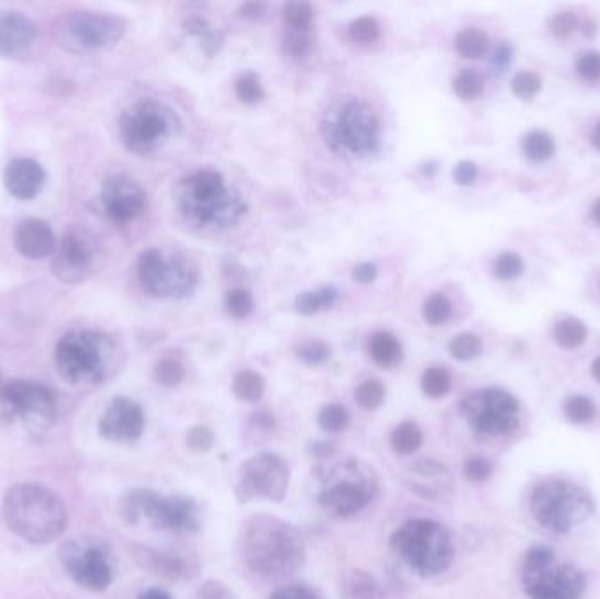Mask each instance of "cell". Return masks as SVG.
I'll use <instances>...</instances> for the list:
<instances>
[{
	"mask_svg": "<svg viewBox=\"0 0 600 599\" xmlns=\"http://www.w3.org/2000/svg\"><path fill=\"white\" fill-rule=\"evenodd\" d=\"M2 513L9 529L34 545L55 542L67 524L64 502L57 494L39 484L11 487L5 494Z\"/></svg>",
	"mask_w": 600,
	"mask_h": 599,
	"instance_id": "1",
	"label": "cell"
},
{
	"mask_svg": "<svg viewBox=\"0 0 600 599\" xmlns=\"http://www.w3.org/2000/svg\"><path fill=\"white\" fill-rule=\"evenodd\" d=\"M242 554L248 566L263 577H286L303 564V538L283 520L254 517L246 524Z\"/></svg>",
	"mask_w": 600,
	"mask_h": 599,
	"instance_id": "2",
	"label": "cell"
},
{
	"mask_svg": "<svg viewBox=\"0 0 600 599\" xmlns=\"http://www.w3.org/2000/svg\"><path fill=\"white\" fill-rule=\"evenodd\" d=\"M180 204L190 221L211 229L236 224L246 213L245 203L228 189L225 178L207 169L181 181Z\"/></svg>",
	"mask_w": 600,
	"mask_h": 599,
	"instance_id": "3",
	"label": "cell"
},
{
	"mask_svg": "<svg viewBox=\"0 0 600 599\" xmlns=\"http://www.w3.org/2000/svg\"><path fill=\"white\" fill-rule=\"evenodd\" d=\"M392 546L421 577L446 572L455 557L452 536L434 520H409L395 531Z\"/></svg>",
	"mask_w": 600,
	"mask_h": 599,
	"instance_id": "4",
	"label": "cell"
},
{
	"mask_svg": "<svg viewBox=\"0 0 600 599\" xmlns=\"http://www.w3.org/2000/svg\"><path fill=\"white\" fill-rule=\"evenodd\" d=\"M113 341L102 332L72 331L58 341L55 364L70 384H97L113 359Z\"/></svg>",
	"mask_w": 600,
	"mask_h": 599,
	"instance_id": "5",
	"label": "cell"
},
{
	"mask_svg": "<svg viewBox=\"0 0 600 599\" xmlns=\"http://www.w3.org/2000/svg\"><path fill=\"white\" fill-rule=\"evenodd\" d=\"M534 519L553 533H569L596 510L587 490L570 482L553 481L541 484L531 498Z\"/></svg>",
	"mask_w": 600,
	"mask_h": 599,
	"instance_id": "6",
	"label": "cell"
},
{
	"mask_svg": "<svg viewBox=\"0 0 600 599\" xmlns=\"http://www.w3.org/2000/svg\"><path fill=\"white\" fill-rule=\"evenodd\" d=\"M523 587L531 599H579L585 575L569 563H557L548 546H535L525 555Z\"/></svg>",
	"mask_w": 600,
	"mask_h": 599,
	"instance_id": "7",
	"label": "cell"
},
{
	"mask_svg": "<svg viewBox=\"0 0 600 599\" xmlns=\"http://www.w3.org/2000/svg\"><path fill=\"white\" fill-rule=\"evenodd\" d=\"M178 116L160 102L145 99L123 111L120 137L134 154H151L174 133Z\"/></svg>",
	"mask_w": 600,
	"mask_h": 599,
	"instance_id": "8",
	"label": "cell"
},
{
	"mask_svg": "<svg viewBox=\"0 0 600 599\" xmlns=\"http://www.w3.org/2000/svg\"><path fill=\"white\" fill-rule=\"evenodd\" d=\"M137 278L145 292L155 297H176L190 292L197 282V269L180 253L145 250L137 259Z\"/></svg>",
	"mask_w": 600,
	"mask_h": 599,
	"instance_id": "9",
	"label": "cell"
},
{
	"mask_svg": "<svg viewBox=\"0 0 600 599\" xmlns=\"http://www.w3.org/2000/svg\"><path fill=\"white\" fill-rule=\"evenodd\" d=\"M376 493L373 470L359 461H348L339 467L338 478L320 494V502L330 516L348 519L364 510Z\"/></svg>",
	"mask_w": 600,
	"mask_h": 599,
	"instance_id": "10",
	"label": "cell"
},
{
	"mask_svg": "<svg viewBox=\"0 0 600 599\" xmlns=\"http://www.w3.org/2000/svg\"><path fill=\"white\" fill-rule=\"evenodd\" d=\"M462 414L471 428L483 437H506L520 423L517 399L500 388H483L462 403Z\"/></svg>",
	"mask_w": 600,
	"mask_h": 599,
	"instance_id": "11",
	"label": "cell"
},
{
	"mask_svg": "<svg viewBox=\"0 0 600 599\" xmlns=\"http://www.w3.org/2000/svg\"><path fill=\"white\" fill-rule=\"evenodd\" d=\"M125 34L118 16L93 11H76L61 20L58 39L70 52H99L116 45Z\"/></svg>",
	"mask_w": 600,
	"mask_h": 599,
	"instance_id": "12",
	"label": "cell"
},
{
	"mask_svg": "<svg viewBox=\"0 0 600 599\" xmlns=\"http://www.w3.org/2000/svg\"><path fill=\"white\" fill-rule=\"evenodd\" d=\"M0 408L9 422L39 429L53 422L57 403L48 387L31 380H16L2 388Z\"/></svg>",
	"mask_w": 600,
	"mask_h": 599,
	"instance_id": "13",
	"label": "cell"
},
{
	"mask_svg": "<svg viewBox=\"0 0 600 599\" xmlns=\"http://www.w3.org/2000/svg\"><path fill=\"white\" fill-rule=\"evenodd\" d=\"M61 564L67 575L84 589L101 592L113 581L110 552L97 540L78 538L61 546Z\"/></svg>",
	"mask_w": 600,
	"mask_h": 599,
	"instance_id": "14",
	"label": "cell"
},
{
	"mask_svg": "<svg viewBox=\"0 0 600 599\" xmlns=\"http://www.w3.org/2000/svg\"><path fill=\"white\" fill-rule=\"evenodd\" d=\"M330 137L338 150L347 151L353 157L373 154L380 139L377 116L364 102H348L333 120Z\"/></svg>",
	"mask_w": 600,
	"mask_h": 599,
	"instance_id": "15",
	"label": "cell"
},
{
	"mask_svg": "<svg viewBox=\"0 0 600 599\" xmlns=\"http://www.w3.org/2000/svg\"><path fill=\"white\" fill-rule=\"evenodd\" d=\"M288 464L280 455H254L241 466V481L237 493L245 501L257 496L271 501H283L288 490Z\"/></svg>",
	"mask_w": 600,
	"mask_h": 599,
	"instance_id": "16",
	"label": "cell"
},
{
	"mask_svg": "<svg viewBox=\"0 0 600 599\" xmlns=\"http://www.w3.org/2000/svg\"><path fill=\"white\" fill-rule=\"evenodd\" d=\"M99 247L92 234L84 229H70L64 234L53 257V274L64 283L87 280L95 269Z\"/></svg>",
	"mask_w": 600,
	"mask_h": 599,
	"instance_id": "17",
	"label": "cell"
},
{
	"mask_svg": "<svg viewBox=\"0 0 600 599\" xmlns=\"http://www.w3.org/2000/svg\"><path fill=\"white\" fill-rule=\"evenodd\" d=\"M154 525L174 533H189L195 531L199 525L197 505L190 498L172 496L162 498L158 494L148 490L146 498L145 516Z\"/></svg>",
	"mask_w": 600,
	"mask_h": 599,
	"instance_id": "18",
	"label": "cell"
},
{
	"mask_svg": "<svg viewBox=\"0 0 600 599\" xmlns=\"http://www.w3.org/2000/svg\"><path fill=\"white\" fill-rule=\"evenodd\" d=\"M102 207L114 222H131L145 212L146 194L132 178L116 174L102 183Z\"/></svg>",
	"mask_w": 600,
	"mask_h": 599,
	"instance_id": "19",
	"label": "cell"
},
{
	"mask_svg": "<svg viewBox=\"0 0 600 599\" xmlns=\"http://www.w3.org/2000/svg\"><path fill=\"white\" fill-rule=\"evenodd\" d=\"M145 423V411L136 402L128 397H116L102 414L99 429L105 440L131 443L139 440Z\"/></svg>",
	"mask_w": 600,
	"mask_h": 599,
	"instance_id": "20",
	"label": "cell"
},
{
	"mask_svg": "<svg viewBox=\"0 0 600 599\" xmlns=\"http://www.w3.org/2000/svg\"><path fill=\"white\" fill-rule=\"evenodd\" d=\"M408 484L415 493L429 501L450 498L453 490L452 473L435 461H420L409 467Z\"/></svg>",
	"mask_w": 600,
	"mask_h": 599,
	"instance_id": "21",
	"label": "cell"
},
{
	"mask_svg": "<svg viewBox=\"0 0 600 599\" xmlns=\"http://www.w3.org/2000/svg\"><path fill=\"white\" fill-rule=\"evenodd\" d=\"M14 247L26 259H44L55 250L57 239L49 224L39 218H26L14 230Z\"/></svg>",
	"mask_w": 600,
	"mask_h": 599,
	"instance_id": "22",
	"label": "cell"
},
{
	"mask_svg": "<svg viewBox=\"0 0 600 599\" xmlns=\"http://www.w3.org/2000/svg\"><path fill=\"white\" fill-rule=\"evenodd\" d=\"M46 174L41 163L32 159H14L4 171V185L9 194L20 201H31L43 190Z\"/></svg>",
	"mask_w": 600,
	"mask_h": 599,
	"instance_id": "23",
	"label": "cell"
},
{
	"mask_svg": "<svg viewBox=\"0 0 600 599\" xmlns=\"http://www.w3.org/2000/svg\"><path fill=\"white\" fill-rule=\"evenodd\" d=\"M35 39V25L22 13L0 14V55L22 57Z\"/></svg>",
	"mask_w": 600,
	"mask_h": 599,
	"instance_id": "24",
	"label": "cell"
},
{
	"mask_svg": "<svg viewBox=\"0 0 600 599\" xmlns=\"http://www.w3.org/2000/svg\"><path fill=\"white\" fill-rule=\"evenodd\" d=\"M341 596L342 599H386L380 584L360 569H353L342 577Z\"/></svg>",
	"mask_w": 600,
	"mask_h": 599,
	"instance_id": "25",
	"label": "cell"
},
{
	"mask_svg": "<svg viewBox=\"0 0 600 599\" xmlns=\"http://www.w3.org/2000/svg\"><path fill=\"white\" fill-rule=\"evenodd\" d=\"M369 353L380 368L397 366L403 358L400 343L390 332H377L369 340Z\"/></svg>",
	"mask_w": 600,
	"mask_h": 599,
	"instance_id": "26",
	"label": "cell"
},
{
	"mask_svg": "<svg viewBox=\"0 0 600 599\" xmlns=\"http://www.w3.org/2000/svg\"><path fill=\"white\" fill-rule=\"evenodd\" d=\"M338 300V291L333 286H324L320 291L304 292L295 300V309L301 315H315L330 308Z\"/></svg>",
	"mask_w": 600,
	"mask_h": 599,
	"instance_id": "27",
	"label": "cell"
},
{
	"mask_svg": "<svg viewBox=\"0 0 600 599\" xmlns=\"http://www.w3.org/2000/svg\"><path fill=\"white\" fill-rule=\"evenodd\" d=\"M587 326L578 318H564L555 326L553 338L561 344L562 349L575 350L587 341Z\"/></svg>",
	"mask_w": 600,
	"mask_h": 599,
	"instance_id": "28",
	"label": "cell"
},
{
	"mask_svg": "<svg viewBox=\"0 0 600 599\" xmlns=\"http://www.w3.org/2000/svg\"><path fill=\"white\" fill-rule=\"evenodd\" d=\"M234 396L246 403H257L262 399L265 382L254 371L246 370L237 373L233 384Z\"/></svg>",
	"mask_w": 600,
	"mask_h": 599,
	"instance_id": "29",
	"label": "cell"
},
{
	"mask_svg": "<svg viewBox=\"0 0 600 599\" xmlns=\"http://www.w3.org/2000/svg\"><path fill=\"white\" fill-rule=\"evenodd\" d=\"M423 443V432L417 423L403 422L392 432V447L400 455H411Z\"/></svg>",
	"mask_w": 600,
	"mask_h": 599,
	"instance_id": "30",
	"label": "cell"
},
{
	"mask_svg": "<svg viewBox=\"0 0 600 599\" xmlns=\"http://www.w3.org/2000/svg\"><path fill=\"white\" fill-rule=\"evenodd\" d=\"M490 41L487 34L478 29H464L459 32L455 39V48L464 58H479L487 54Z\"/></svg>",
	"mask_w": 600,
	"mask_h": 599,
	"instance_id": "31",
	"label": "cell"
},
{
	"mask_svg": "<svg viewBox=\"0 0 600 599\" xmlns=\"http://www.w3.org/2000/svg\"><path fill=\"white\" fill-rule=\"evenodd\" d=\"M555 150H557L555 139L552 134L544 133V131H534L523 142V151L534 162H546L555 155Z\"/></svg>",
	"mask_w": 600,
	"mask_h": 599,
	"instance_id": "32",
	"label": "cell"
},
{
	"mask_svg": "<svg viewBox=\"0 0 600 599\" xmlns=\"http://www.w3.org/2000/svg\"><path fill=\"white\" fill-rule=\"evenodd\" d=\"M452 388V376L443 368H430L421 376V391L432 399L446 396Z\"/></svg>",
	"mask_w": 600,
	"mask_h": 599,
	"instance_id": "33",
	"label": "cell"
},
{
	"mask_svg": "<svg viewBox=\"0 0 600 599\" xmlns=\"http://www.w3.org/2000/svg\"><path fill=\"white\" fill-rule=\"evenodd\" d=\"M564 415H566V419L569 422L584 426V423L592 422L596 419L597 406L588 397L573 396L564 405Z\"/></svg>",
	"mask_w": 600,
	"mask_h": 599,
	"instance_id": "34",
	"label": "cell"
},
{
	"mask_svg": "<svg viewBox=\"0 0 600 599\" xmlns=\"http://www.w3.org/2000/svg\"><path fill=\"white\" fill-rule=\"evenodd\" d=\"M452 301L444 294H432L423 306V318L429 326H443L452 317Z\"/></svg>",
	"mask_w": 600,
	"mask_h": 599,
	"instance_id": "35",
	"label": "cell"
},
{
	"mask_svg": "<svg viewBox=\"0 0 600 599\" xmlns=\"http://www.w3.org/2000/svg\"><path fill=\"white\" fill-rule=\"evenodd\" d=\"M525 271V262L514 251H502L494 262V274L502 282H511L522 276Z\"/></svg>",
	"mask_w": 600,
	"mask_h": 599,
	"instance_id": "36",
	"label": "cell"
},
{
	"mask_svg": "<svg viewBox=\"0 0 600 599\" xmlns=\"http://www.w3.org/2000/svg\"><path fill=\"white\" fill-rule=\"evenodd\" d=\"M483 343L478 336L462 332L450 341V353L456 361H473L482 353Z\"/></svg>",
	"mask_w": 600,
	"mask_h": 599,
	"instance_id": "37",
	"label": "cell"
},
{
	"mask_svg": "<svg viewBox=\"0 0 600 599\" xmlns=\"http://www.w3.org/2000/svg\"><path fill=\"white\" fill-rule=\"evenodd\" d=\"M348 422H350V415H348L347 408L339 403L325 405L318 414V423L327 432L342 431V429H347Z\"/></svg>",
	"mask_w": 600,
	"mask_h": 599,
	"instance_id": "38",
	"label": "cell"
},
{
	"mask_svg": "<svg viewBox=\"0 0 600 599\" xmlns=\"http://www.w3.org/2000/svg\"><path fill=\"white\" fill-rule=\"evenodd\" d=\"M453 90L462 101H476L483 93L482 76L471 69H465L453 81Z\"/></svg>",
	"mask_w": 600,
	"mask_h": 599,
	"instance_id": "39",
	"label": "cell"
},
{
	"mask_svg": "<svg viewBox=\"0 0 600 599\" xmlns=\"http://www.w3.org/2000/svg\"><path fill=\"white\" fill-rule=\"evenodd\" d=\"M356 403H359L364 410H376L385 402L386 388L382 382L377 380H367L364 384H360L356 388Z\"/></svg>",
	"mask_w": 600,
	"mask_h": 599,
	"instance_id": "40",
	"label": "cell"
},
{
	"mask_svg": "<svg viewBox=\"0 0 600 599\" xmlns=\"http://www.w3.org/2000/svg\"><path fill=\"white\" fill-rule=\"evenodd\" d=\"M283 20L292 31H307L313 22V8L307 2H288L283 10Z\"/></svg>",
	"mask_w": 600,
	"mask_h": 599,
	"instance_id": "41",
	"label": "cell"
},
{
	"mask_svg": "<svg viewBox=\"0 0 600 599\" xmlns=\"http://www.w3.org/2000/svg\"><path fill=\"white\" fill-rule=\"evenodd\" d=\"M225 306H227L230 317L236 318V320H242V318L248 317L253 312V295L245 291V289H234V291L228 292Z\"/></svg>",
	"mask_w": 600,
	"mask_h": 599,
	"instance_id": "42",
	"label": "cell"
},
{
	"mask_svg": "<svg viewBox=\"0 0 600 599\" xmlns=\"http://www.w3.org/2000/svg\"><path fill=\"white\" fill-rule=\"evenodd\" d=\"M236 95L245 104H257L262 101L263 90L259 76L254 72H246L236 81Z\"/></svg>",
	"mask_w": 600,
	"mask_h": 599,
	"instance_id": "43",
	"label": "cell"
},
{
	"mask_svg": "<svg viewBox=\"0 0 600 599\" xmlns=\"http://www.w3.org/2000/svg\"><path fill=\"white\" fill-rule=\"evenodd\" d=\"M155 380L163 387H176L180 385L184 378V370L180 362L174 359H162L157 362L154 371Z\"/></svg>",
	"mask_w": 600,
	"mask_h": 599,
	"instance_id": "44",
	"label": "cell"
},
{
	"mask_svg": "<svg viewBox=\"0 0 600 599\" xmlns=\"http://www.w3.org/2000/svg\"><path fill=\"white\" fill-rule=\"evenodd\" d=\"M541 87L543 83H541L540 76L531 71L518 72L511 81L514 95L523 101H532L541 92Z\"/></svg>",
	"mask_w": 600,
	"mask_h": 599,
	"instance_id": "45",
	"label": "cell"
},
{
	"mask_svg": "<svg viewBox=\"0 0 600 599\" xmlns=\"http://www.w3.org/2000/svg\"><path fill=\"white\" fill-rule=\"evenodd\" d=\"M184 31L192 34V36H199L201 39H204V49H206L207 55L216 54L218 46L222 45L218 34L204 20L190 19L189 22H184Z\"/></svg>",
	"mask_w": 600,
	"mask_h": 599,
	"instance_id": "46",
	"label": "cell"
},
{
	"mask_svg": "<svg viewBox=\"0 0 600 599\" xmlns=\"http://www.w3.org/2000/svg\"><path fill=\"white\" fill-rule=\"evenodd\" d=\"M351 41L360 43V45H369L380 37V25L376 20L371 16H362V19L355 20L351 23L350 27Z\"/></svg>",
	"mask_w": 600,
	"mask_h": 599,
	"instance_id": "47",
	"label": "cell"
},
{
	"mask_svg": "<svg viewBox=\"0 0 600 599\" xmlns=\"http://www.w3.org/2000/svg\"><path fill=\"white\" fill-rule=\"evenodd\" d=\"M297 358L306 364H321L330 358L329 344L320 340L304 341L297 347Z\"/></svg>",
	"mask_w": 600,
	"mask_h": 599,
	"instance_id": "48",
	"label": "cell"
},
{
	"mask_svg": "<svg viewBox=\"0 0 600 599\" xmlns=\"http://www.w3.org/2000/svg\"><path fill=\"white\" fill-rule=\"evenodd\" d=\"M313 45V37L307 31H292L285 39V49L294 57H303L309 52Z\"/></svg>",
	"mask_w": 600,
	"mask_h": 599,
	"instance_id": "49",
	"label": "cell"
},
{
	"mask_svg": "<svg viewBox=\"0 0 600 599\" xmlns=\"http://www.w3.org/2000/svg\"><path fill=\"white\" fill-rule=\"evenodd\" d=\"M186 441H189V447L193 452L204 454L207 450L213 449L215 434H213V431H211L210 428H206V426H197V428H193L192 431L189 432Z\"/></svg>",
	"mask_w": 600,
	"mask_h": 599,
	"instance_id": "50",
	"label": "cell"
},
{
	"mask_svg": "<svg viewBox=\"0 0 600 599\" xmlns=\"http://www.w3.org/2000/svg\"><path fill=\"white\" fill-rule=\"evenodd\" d=\"M576 71L578 75L587 81H597L600 78V54L597 52H590L579 58L576 64Z\"/></svg>",
	"mask_w": 600,
	"mask_h": 599,
	"instance_id": "51",
	"label": "cell"
},
{
	"mask_svg": "<svg viewBox=\"0 0 600 599\" xmlns=\"http://www.w3.org/2000/svg\"><path fill=\"white\" fill-rule=\"evenodd\" d=\"M465 478L471 482H485L491 475V464L487 459L473 457L465 463Z\"/></svg>",
	"mask_w": 600,
	"mask_h": 599,
	"instance_id": "52",
	"label": "cell"
},
{
	"mask_svg": "<svg viewBox=\"0 0 600 599\" xmlns=\"http://www.w3.org/2000/svg\"><path fill=\"white\" fill-rule=\"evenodd\" d=\"M576 25H578V19L573 13L555 14L552 22H550V29L558 37H567L569 34H573Z\"/></svg>",
	"mask_w": 600,
	"mask_h": 599,
	"instance_id": "53",
	"label": "cell"
},
{
	"mask_svg": "<svg viewBox=\"0 0 600 599\" xmlns=\"http://www.w3.org/2000/svg\"><path fill=\"white\" fill-rule=\"evenodd\" d=\"M453 178H455L459 185H473L476 178H478V168H476V163L464 160V162L456 163Z\"/></svg>",
	"mask_w": 600,
	"mask_h": 599,
	"instance_id": "54",
	"label": "cell"
},
{
	"mask_svg": "<svg viewBox=\"0 0 600 599\" xmlns=\"http://www.w3.org/2000/svg\"><path fill=\"white\" fill-rule=\"evenodd\" d=\"M269 599H316V596L307 587L285 586L274 590Z\"/></svg>",
	"mask_w": 600,
	"mask_h": 599,
	"instance_id": "55",
	"label": "cell"
},
{
	"mask_svg": "<svg viewBox=\"0 0 600 599\" xmlns=\"http://www.w3.org/2000/svg\"><path fill=\"white\" fill-rule=\"evenodd\" d=\"M377 276L376 265L371 264V262H365V264H359L353 271V278H355L359 283H373Z\"/></svg>",
	"mask_w": 600,
	"mask_h": 599,
	"instance_id": "56",
	"label": "cell"
},
{
	"mask_svg": "<svg viewBox=\"0 0 600 599\" xmlns=\"http://www.w3.org/2000/svg\"><path fill=\"white\" fill-rule=\"evenodd\" d=\"M263 11H265V4H262V2H246L239 8L241 19L246 20H259Z\"/></svg>",
	"mask_w": 600,
	"mask_h": 599,
	"instance_id": "57",
	"label": "cell"
},
{
	"mask_svg": "<svg viewBox=\"0 0 600 599\" xmlns=\"http://www.w3.org/2000/svg\"><path fill=\"white\" fill-rule=\"evenodd\" d=\"M509 58H511V49H509L508 46H500V48L496 52L494 63H496L499 67H505L506 64L509 63Z\"/></svg>",
	"mask_w": 600,
	"mask_h": 599,
	"instance_id": "58",
	"label": "cell"
},
{
	"mask_svg": "<svg viewBox=\"0 0 600 599\" xmlns=\"http://www.w3.org/2000/svg\"><path fill=\"white\" fill-rule=\"evenodd\" d=\"M139 599H172L171 595H167L166 590L162 589H151L145 595L140 596Z\"/></svg>",
	"mask_w": 600,
	"mask_h": 599,
	"instance_id": "59",
	"label": "cell"
},
{
	"mask_svg": "<svg viewBox=\"0 0 600 599\" xmlns=\"http://www.w3.org/2000/svg\"><path fill=\"white\" fill-rule=\"evenodd\" d=\"M590 142H592L593 148L600 151V124H597L596 128H593L592 136H590Z\"/></svg>",
	"mask_w": 600,
	"mask_h": 599,
	"instance_id": "60",
	"label": "cell"
},
{
	"mask_svg": "<svg viewBox=\"0 0 600 599\" xmlns=\"http://www.w3.org/2000/svg\"><path fill=\"white\" fill-rule=\"evenodd\" d=\"M592 376L600 384V358H597L596 361L592 362Z\"/></svg>",
	"mask_w": 600,
	"mask_h": 599,
	"instance_id": "61",
	"label": "cell"
},
{
	"mask_svg": "<svg viewBox=\"0 0 600 599\" xmlns=\"http://www.w3.org/2000/svg\"><path fill=\"white\" fill-rule=\"evenodd\" d=\"M592 218H593V222H596L597 225H600V199H599V201H597L596 204H593Z\"/></svg>",
	"mask_w": 600,
	"mask_h": 599,
	"instance_id": "62",
	"label": "cell"
},
{
	"mask_svg": "<svg viewBox=\"0 0 600 599\" xmlns=\"http://www.w3.org/2000/svg\"><path fill=\"white\" fill-rule=\"evenodd\" d=\"M596 34V27H593L592 23L590 25H585V36H593Z\"/></svg>",
	"mask_w": 600,
	"mask_h": 599,
	"instance_id": "63",
	"label": "cell"
}]
</instances>
